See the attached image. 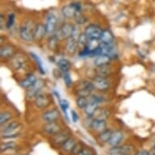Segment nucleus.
<instances>
[{"mask_svg": "<svg viewBox=\"0 0 155 155\" xmlns=\"http://www.w3.org/2000/svg\"><path fill=\"white\" fill-rule=\"evenodd\" d=\"M34 30L33 21H27L21 27L20 36L22 40L25 41H31L34 39Z\"/></svg>", "mask_w": 155, "mask_h": 155, "instance_id": "obj_1", "label": "nucleus"}, {"mask_svg": "<svg viewBox=\"0 0 155 155\" xmlns=\"http://www.w3.org/2000/svg\"><path fill=\"white\" fill-rule=\"evenodd\" d=\"M81 11V5L79 3H73L70 5H67L63 8L62 13L67 18H71L75 16L77 12Z\"/></svg>", "mask_w": 155, "mask_h": 155, "instance_id": "obj_2", "label": "nucleus"}, {"mask_svg": "<svg viewBox=\"0 0 155 155\" xmlns=\"http://www.w3.org/2000/svg\"><path fill=\"white\" fill-rule=\"evenodd\" d=\"M102 31L103 30H102V28H100L99 26L91 25L85 28L84 33L89 39H98V40H100Z\"/></svg>", "mask_w": 155, "mask_h": 155, "instance_id": "obj_3", "label": "nucleus"}, {"mask_svg": "<svg viewBox=\"0 0 155 155\" xmlns=\"http://www.w3.org/2000/svg\"><path fill=\"white\" fill-rule=\"evenodd\" d=\"M74 26L71 24H64L61 28H59L58 33L56 34L57 38L59 39H68L71 38L72 33H73Z\"/></svg>", "mask_w": 155, "mask_h": 155, "instance_id": "obj_4", "label": "nucleus"}, {"mask_svg": "<svg viewBox=\"0 0 155 155\" xmlns=\"http://www.w3.org/2000/svg\"><path fill=\"white\" fill-rule=\"evenodd\" d=\"M44 85H45V82L42 80H38L35 84L27 90V97H28V98L36 97L38 94H40V91L43 88Z\"/></svg>", "mask_w": 155, "mask_h": 155, "instance_id": "obj_5", "label": "nucleus"}, {"mask_svg": "<svg viewBox=\"0 0 155 155\" xmlns=\"http://www.w3.org/2000/svg\"><path fill=\"white\" fill-rule=\"evenodd\" d=\"M133 148L130 145L114 146L109 151V155H128L132 152Z\"/></svg>", "mask_w": 155, "mask_h": 155, "instance_id": "obj_6", "label": "nucleus"}, {"mask_svg": "<svg viewBox=\"0 0 155 155\" xmlns=\"http://www.w3.org/2000/svg\"><path fill=\"white\" fill-rule=\"evenodd\" d=\"M51 103V99L47 94H40L35 97V105L40 109H45Z\"/></svg>", "mask_w": 155, "mask_h": 155, "instance_id": "obj_7", "label": "nucleus"}, {"mask_svg": "<svg viewBox=\"0 0 155 155\" xmlns=\"http://www.w3.org/2000/svg\"><path fill=\"white\" fill-rule=\"evenodd\" d=\"M93 84L96 89L99 90H107L110 86V82L106 79V77L102 76H96L93 81Z\"/></svg>", "mask_w": 155, "mask_h": 155, "instance_id": "obj_8", "label": "nucleus"}, {"mask_svg": "<svg viewBox=\"0 0 155 155\" xmlns=\"http://www.w3.org/2000/svg\"><path fill=\"white\" fill-rule=\"evenodd\" d=\"M44 132L48 133L50 135H56L61 132V127L57 123L51 122L46 123L43 126Z\"/></svg>", "mask_w": 155, "mask_h": 155, "instance_id": "obj_9", "label": "nucleus"}, {"mask_svg": "<svg viewBox=\"0 0 155 155\" xmlns=\"http://www.w3.org/2000/svg\"><path fill=\"white\" fill-rule=\"evenodd\" d=\"M25 57H24L22 54H16V55L13 56L12 59V66L13 68L15 70H20V69L23 68L25 66Z\"/></svg>", "mask_w": 155, "mask_h": 155, "instance_id": "obj_10", "label": "nucleus"}, {"mask_svg": "<svg viewBox=\"0 0 155 155\" xmlns=\"http://www.w3.org/2000/svg\"><path fill=\"white\" fill-rule=\"evenodd\" d=\"M59 118V112L57 109H53L51 110L44 112L42 114V119H43L46 122L51 123V122H55L56 120Z\"/></svg>", "mask_w": 155, "mask_h": 155, "instance_id": "obj_11", "label": "nucleus"}, {"mask_svg": "<svg viewBox=\"0 0 155 155\" xmlns=\"http://www.w3.org/2000/svg\"><path fill=\"white\" fill-rule=\"evenodd\" d=\"M57 21H58V19L54 14H50L47 16L46 25H45L46 33H51L54 30V28L56 27V24H57Z\"/></svg>", "mask_w": 155, "mask_h": 155, "instance_id": "obj_12", "label": "nucleus"}, {"mask_svg": "<svg viewBox=\"0 0 155 155\" xmlns=\"http://www.w3.org/2000/svg\"><path fill=\"white\" fill-rule=\"evenodd\" d=\"M123 138H124V134L121 131H120V130L114 131V132H112L111 137L110 139L108 144L111 145L112 147L118 146L120 145V143L121 142V140H123Z\"/></svg>", "mask_w": 155, "mask_h": 155, "instance_id": "obj_13", "label": "nucleus"}, {"mask_svg": "<svg viewBox=\"0 0 155 155\" xmlns=\"http://www.w3.org/2000/svg\"><path fill=\"white\" fill-rule=\"evenodd\" d=\"M38 80L36 78V76L33 75V74H29L28 76H26L25 79L22 80L21 82H20V85H21L22 88L24 89H29L31 87L33 86V84H35L36 81Z\"/></svg>", "mask_w": 155, "mask_h": 155, "instance_id": "obj_14", "label": "nucleus"}, {"mask_svg": "<svg viewBox=\"0 0 155 155\" xmlns=\"http://www.w3.org/2000/svg\"><path fill=\"white\" fill-rule=\"evenodd\" d=\"M90 127L94 131L102 132L107 128V123H106V120H94L90 124Z\"/></svg>", "mask_w": 155, "mask_h": 155, "instance_id": "obj_15", "label": "nucleus"}, {"mask_svg": "<svg viewBox=\"0 0 155 155\" xmlns=\"http://www.w3.org/2000/svg\"><path fill=\"white\" fill-rule=\"evenodd\" d=\"M100 40L98 39H89L85 47V51L88 52V54H94L95 51L99 48L101 43L99 42Z\"/></svg>", "mask_w": 155, "mask_h": 155, "instance_id": "obj_16", "label": "nucleus"}, {"mask_svg": "<svg viewBox=\"0 0 155 155\" xmlns=\"http://www.w3.org/2000/svg\"><path fill=\"white\" fill-rule=\"evenodd\" d=\"M110 61V57L108 55H97L94 59V65L96 67H102L108 65Z\"/></svg>", "mask_w": 155, "mask_h": 155, "instance_id": "obj_17", "label": "nucleus"}, {"mask_svg": "<svg viewBox=\"0 0 155 155\" xmlns=\"http://www.w3.org/2000/svg\"><path fill=\"white\" fill-rule=\"evenodd\" d=\"M100 41H101L102 43L111 44L112 41H114L113 33L110 30H107V29L103 30L102 31V35H101V38H100Z\"/></svg>", "mask_w": 155, "mask_h": 155, "instance_id": "obj_18", "label": "nucleus"}, {"mask_svg": "<svg viewBox=\"0 0 155 155\" xmlns=\"http://www.w3.org/2000/svg\"><path fill=\"white\" fill-rule=\"evenodd\" d=\"M46 33L45 25L42 24H38L36 25L35 30H34V39L36 40H40L43 38V36Z\"/></svg>", "mask_w": 155, "mask_h": 155, "instance_id": "obj_19", "label": "nucleus"}, {"mask_svg": "<svg viewBox=\"0 0 155 155\" xmlns=\"http://www.w3.org/2000/svg\"><path fill=\"white\" fill-rule=\"evenodd\" d=\"M93 116H94V120H106L110 116V112L107 109H99L98 108Z\"/></svg>", "mask_w": 155, "mask_h": 155, "instance_id": "obj_20", "label": "nucleus"}, {"mask_svg": "<svg viewBox=\"0 0 155 155\" xmlns=\"http://www.w3.org/2000/svg\"><path fill=\"white\" fill-rule=\"evenodd\" d=\"M97 109H98V103L94 102V101H91L90 102H89V104L87 105V107L84 109V111L89 116H93L95 114V112L97 110Z\"/></svg>", "mask_w": 155, "mask_h": 155, "instance_id": "obj_21", "label": "nucleus"}, {"mask_svg": "<svg viewBox=\"0 0 155 155\" xmlns=\"http://www.w3.org/2000/svg\"><path fill=\"white\" fill-rule=\"evenodd\" d=\"M14 54V48L11 46H2L0 51V55L2 58H11Z\"/></svg>", "mask_w": 155, "mask_h": 155, "instance_id": "obj_22", "label": "nucleus"}, {"mask_svg": "<svg viewBox=\"0 0 155 155\" xmlns=\"http://www.w3.org/2000/svg\"><path fill=\"white\" fill-rule=\"evenodd\" d=\"M63 150H65L66 152H71L75 150L76 146V141L73 138H69L62 145Z\"/></svg>", "mask_w": 155, "mask_h": 155, "instance_id": "obj_23", "label": "nucleus"}, {"mask_svg": "<svg viewBox=\"0 0 155 155\" xmlns=\"http://www.w3.org/2000/svg\"><path fill=\"white\" fill-rule=\"evenodd\" d=\"M68 139H69L68 134L67 132H60L59 133H58V134L54 135L53 140L55 144H62V145H63Z\"/></svg>", "mask_w": 155, "mask_h": 155, "instance_id": "obj_24", "label": "nucleus"}, {"mask_svg": "<svg viewBox=\"0 0 155 155\" xmlns=\"http://www.w3.org/2000/svg\"><path fill=\"white\" fill-rule=\"evenodd\" d=\"M77 46H78V41L75 40V39H73V38H70L66 46L67 51L69 54H74L76 52Z\"/></svg>", "mask_w": 155, "mask_h": 155, "instance_id": "obj_25", "label": "nucleus"}, {"mask_svg": "<svg viewBox=\"0 0 155 155\" xmlns=\"http://www.w3.org/2000/svg\"><path fill=\"white\" fill-rule=\"evenodd\" d=\"M57 65L59 67V68L63 71V73L69 71V69L71 68V63L68 59H59L57 63Z\"/></svg>", "mask_w": 155, "mask_h": 155, "instance_id": "obj_26", "label": "nucleus"}, {"mask_svg": "<svg viewBox=\"0 0 155 155\" xmlns=\"http://www.w3.org/2000/svg\"><path fill=\"white\" fill-rule=\"evenodd\" d=\"M110 72V69L108 67V65L102 67H97L95 70V73L97 74V76H102V77H106Z\"/></svg>", "mask_w": 155, "mask_h": 155, "instance_id": "obj_27", "label": "nucleus"}, {"mask_svg": "<svg viewBox=\"0 0 155 155\" xmlns=\"http://www.w3.org/2000/svg\"><path fill=\"white\" fill-rule=\"evenodd\" d=\"M112 131L109 129H106L105 131L102 132L99 134V140L102 142H109L110 139L112 135Z\"/></svg>", "mask_w": 155, "mask_h": 155, "instance_id": "obj_28", "label": "nucleus"}, {"mask_svg": "<svg viewBox=\"0 0 155 155\" xmlns=\"http://www.w3.org/2000/svg\"><path fill=\"white\" fill-rule=\"evenodd\" d=\"M12 114L8 111H3L0 114V124L3 125L12 119Z\"/></svg>", "mask_w": 155, "mask_h": 155, "instance_id": "obj_29", "label": "nucleus"}, {"mask_svg": "<svg viewBox=\"0 0 155 155\" xmlns=\"http://www.w3.org/2000/svg\"><path fill=\"white\" fill-rule=\"evenodd\" d=\"M89 38L85 35V33H81V36H80L79 39H78V46L80 47H83V48H85L87 46V44H88V41H89Z\"/></svg>", "mask_w": 155, "mask_h": 155, "instance_id": "obj_30", "label": "nucleus"}, {"mask_svg": "<svg viewBox=\"0 0 155 155\" xmlns=\"http://www.w3.org/2000/svg\"><path fill=\"white\" fill-rule=\"evenodd\" d=\"M88 104H89V102H88V100H87L86 97H79L76 100V105L80 109H85V107H87Z\"/></svg>", "mask_w": 155, "mask_h": 155, "instance_id": "obj_31", "label": "nucleus"}, {"mask_svg": "<svg viewBox=\"0 0 155 155\" xmlns=\"http://www.w3.org/2000/svg\"><path fill=\"white\" fill-rule=\"evenodd\" d=\"M30 54L32 55L33 59L35 60L37 64L38 65V68L40 70V72H41V74H45V70H44L43 66H42V62H41V60L40 59V58H39V56L37 55V54L34 53H30Z\"/></svg>", "mask_w": 155, "mask_h": 155, "instance_id": "obj_32", "label": "nucleus"}, {"mask_svg": "<svg viewBox=\"0 0 155 155\" xmlns=\"http://www.w3.org/2000/svg\"><path fill=\"white\" fill-rule=\"evenodd\" d=\"M75 20H76V23L79 24V25H83L86 22V18L84 17L83 14L81 13V11L80 12H77L75 14Z\"/></svg>", "mask_w": 155, "mask_h": 155, "instance_id": "obj_33", "label": "nucleus"}, {"mask_svg": "<svg viewBox=\"0 0 155 155\" xmlns=\"http://www.w3.org/2000/svg\"><path fill=\"white\" fill-rule=\"evenodd\" d=\"M80 86L81 88L80 89H87V90H89V91L92 92L93 90L94 89V85L93 83L89 81H83L81 82V84H80Z\"/></svg>", "mask_w": 155, "mask_h": 155, "instance_id": "obj_34", "label": "nucleus"}, {"mask_svg": "<svg viewBox=\"0 0 155 155\" xmlns=\"http://www.w3.org/2000/svg\"><path fill=\"white\" fill-rule=\"evenodd\" d=\"M59 106L61 107L62 110L65 114V117L68 119V114H67V110L69 108V102L66 99H60L59 100Z\"/></svg>", "mask_w": 155, "mask_h": 155, "instance_id": "obj_35", "label": "nucleus"}, {"mask_svg": "<svg viewBox=\"0 0 155 155\" xmlns=\"http://www.w3.org/2000/svg\"><path fill=\"white\" fill-rule=\"evenodd\" d=\"M58 39H59V38H57V36L56 35H54L52 36L51 38H50L48 41V45L50 49H51V50H54V49H55L56 46H57Z\"/></svg>", "mask_w": 155, "mask_h": 155, "instance_id": "obj_36", "label": "nucleus"}, {"mask_svg": "<svg viewBox=\"0 0 155 155\" xmlns=\"http://www.w3.org/2000/svg\"><path fill=\"white\" fill-rule=\"evenodd\" d=\"M15 146V144L14 142H7V143H2L1 145V151H6V150H12Z\"/></svg>", "mask_w": 155, "mask_h": 155, "instance_id": "obj_37", "label": "nucleus"}, {"mask_svg": "<svg viewBox=\"0 0 155 155\" xmlns=\"http://www.w3.org/2000/svg\"><path fill=\"white\" fill-rule=\"evenodd\" d=\"M63 77H64V82H65V84L68 87L71 86V84H72V81L71 79V76H70V74L69 72H64V75H63Z\"/></svg>", "mask_w": 155, "mask_h": 155, "instance_id": "obj_38", "label": "nucleus"}, {"mask_svg": "<svg viewBox=\"0 0 155 155\" xmlns=\"http://www.w3.org/2000/svg\"><path fill=\"white\" fill-rule=\"evenodd\" d=\"M90 94H91V92L84 89H79L76 91V94L78 95V97H89Z\"/></svg>", "mask_w": 155, "mask_h": 155, "instance_id": "obj_39", "label": "nucleus"}, {"mask_svg": "<svg viewBox=\"0 0 155 155\" xmlns=\"http://www.w3.org/2000/svg\"><path fill=\"white\" fill-rule=\"evenodd\" d=\"M14 22H15V15L14 14H10L9 16H8V22H7V25H6V27L8 28H12L14 25Z\"/></svg>", "mask_w": 155, "mask_h": 155, "instance_id": "obj_40", "label": "nucleus"}, {"mask_svg": "<svg viewBox=\"0 0 155 155\" xmlns=\"http://www.w3.org/2000/svg\"><path fill=\"white\" fill-rule=\"evenodd\" d=\"M92 101L97 102L99 104L100 102H103V97L101 96H97V95H92Z\"/></svg>", "mask_w": 155, "mask_h": 155, "instance_id": "obj_41", "label": "nucleus"}, {"mask_svg": "<svg viewBox=\"0 0 155 155\" xmlns=\"http://www.w3.org/2000/svg\"><path fill=\"white\" fill-rule=\"evenodd\" d=\"M71 120H72V121H73L74 124L77 123V121H78V120H79L77 113H76V111H74V110H71Z\"/></svg>", "mask_w": 155, "mask_h": 155, "instance_id": "obj_42", "label": "nucleus"}, {"mask_svg": "<svg viewBox=\"0 0 155 155\" xmlns=\"http://www.w3.org/2000/svg\"><path fill=\"white\" fill-rule=\"evenodd\" d=\"M76 155H91V152L89 150H86V149H81L79 152L77 153Z\"/></svg>", "mask_w": 155, "mask_h": 155, "instance_id": "obj_43", "label": "nucleus"}, {"mask_svg": "<svg viewBox=\"0 0 155 155\" xmlns=\"http://www.w3.org/2000/svg\"><path fill=\"white\" fill-rule=\"evenodd\" d=\"M137 155H150V153L148 152V151H146V150H143L141 152L138 153Z\"/></svg>", "mask_w": 155, "mask_h": 155, "instance_id": "obj_44", "label": "nucleus"}, {"mask_svg": "<svg viewBox=\"0 0 155 155\" xmlns=\"http://www.w3.org/2000/svg\"><path fill=\"white\" fill-rule=\"evenodd\" d=\"M3 15H1V28H3Z\"/></svg>", "mask_w": 155, "mask_h": 155, "instance_id": "obj_45", "label": "nucleus"}]
</instances>
